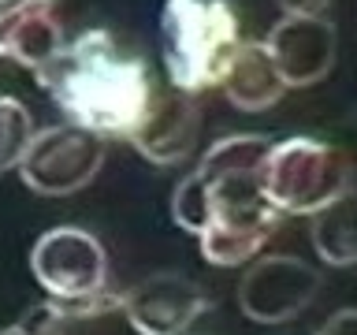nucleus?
Returning <instances> with one entry per match:
<instances>
[{"label": "nucleus", "instance_id": "nucleus-15", "mask_svg": "<svg viewBox=\"0 0 357 335\" xmlns=\"http://www.w3.org/2000/svg\"><path fill=\"white\" fill-rule=\"evenodd\" d=\"M172 220L183 231L197 234V239L205 234L208 220H212V205H208V186H205V179H201L197 172H190L183 183L175 186V194H172Z\"/></svg>", "mask_w": 357, "mask_h": 335}, {"label": "nucleus", "instance_id": "nucleus-1", "mask_svg": "<svg viewBox=\"0 0 357 335\" xmlns=\"http://www.w3.org/2000/svg\"><path fill=\"white\" fill-rule=\"evenodd\" d=\"M33 75L67 123L100 138H130L156 94L145 60L108 30H82L63 41Z\"/></svg>", "mask_w": 357, "mask_h": 335}, {"label": "nucleus", "instance_id": "nucleus-14", "mask_svg": "<svg viewBox=\"0 0 357 335\" xmlns=\"http://www.w3.org/2000/svg\"><path fill=\"white\" fill-rule=\"evenodd\" d=\"M33 134L38 131H33L30 108L19 97H0V175L11 172V168L19 172Z\"/></svg>", "mask_w": 357, "mask_h": 335}, {"label": "nucleus", "instance_id": "nucleus-11", "mask_svg": "<svg viewBox=\"0 0 357 335\" xmlns=\"http://www.w3.org/2000/svg\"><path fill=\"white\" fill-rule=\"evenodd\" d=\"M63 49L60 0H0V56L38 71Z\"/></svg>", "mask_w": 357, "mask_h": 335}, {"label": "nucleus", "instance_id": "nucleus-4", "mask_svg": "<svg viewBox=\"0 0 357 335\" xmlns=\"http://www.w3.org/2000/svg\"><path fill=\"white\" fill-rule=\"evenodd\" d=\"M350 156L317 138L275 142L261 172L264 194L283 216H317L350 190Z\"/></svg>", "mask_w": 357, "mask_h": 335}, {"label": "nucleus", "instance_id": "nucleus-7", "mask_svg": "<svg viewBox=\"0 0 357 335\" xmlns=\"http://www.w3.org/2000/svg\"><path fill=\"white\" fill-rule=\"evenodd\" d=\"M320 295V272L301 257L268 253L245 268L238 283V306L257 324H283L309 309Z\"/></svg>", "mask_w": 357, "mask_h": 335}, {"label": "nucleus", "instance_id": "nucleus-13", "mask_svg": "<svg viewBox=\"0 0 357 335\" xmlns=\"http://www.w3.org/2000/svg\"><path fill=\"white\" fill-rule=\"evenodd\" d=\"M312 246L331 268L357 265V186L312 216Z\"/></svg>", "mask_w": 357, "mask_h": 335}, {"label": "nucleus", "instance_id": "nucleus-9", "mask_svg": "<svg viewBox=\"0 0 357 335\" xmlns=\"http://www.w3.org/2000/svg\"><path fill=\"white\" fill-rule=\"evenodd\" d=\"M264 49L272 52L287 86H317L335 67L339 30L328 15H283L268 30Z\"/></svg>", "mask_w": 357, "mask_h": 335}, {"label": "nucleus", "instance_id": "nucleus-2", "mask_svg": "<svg viewBox=\"0 0 357 335\" xmlns=\"http://www.w3.org/2000/svg\"><path fill=\"white\" fill-rule=\"evenodd\" d=\"M272 153V142L261 134H227L212 142L194 172L208 186L212 220L201 234V257L220 268H238L261 253L275 234L279 212L264 194L261 172Z\"/></svg>", "mask_w": 357, "mask_h": 335}, {"label": "nucleus", "instance_id": "nucleus-6", "mask_svg": "<svg viewBox=\"0 0 357 335\" xmlns=\"http://www.w3.org/2000/svg\"><path fill=\"white\" fill-rule=\"evenodd\" d=\"M30 272L49 298H86L108 283V253L82 228H52L30 246Z\"/></svg>", "mask_w": 357, "mask_h": 335}, {"label": "nucleus", "instance_id": "nucleus-5", "mask_svg": "<svg viewBox=\"0 0 357 335\" xmlns=\"http://www.w3.org/2000/svg\"><path fill=\"white\" fill-rule=\"evenodd\" d=\"M100 164H105V138L75 123H63V127H41L33 134L19 164V179L33 194L63 198L93 183Z\"/></svg>", "mask_w": 357, "mask_h": 335}, {"label": "nucleus", "instance_id": "nucleus-18", "mask_svg": "<svg viewBox=\"0 0 357 335\" xmlns=\"http://www.w3.org/2000/svg\"><path fill=\"white\" fill-rule=\"evenodd\" d=\"M0 335H38V332L26 328L22 320H15V324H8V328H0Z\"/></svg>", "mask_w": 357, "mask_h": 335}, {"label": "nucleus", "instance_id": "nucleus-17", "mask_svg": "<svg viewBox=\"0 0 357 335\" xmlns=\"http://www.w3.org/2000/svg\"><path fill=\"white\" fill-rule=\"evenodd\" d=\"M283 15H324L331 0H275Z\"/></svg>", "mask_w": 357, "mask_h": 335}, {"label": "nucleus", "instance_id": "nucleus-8", "mask_svg": "<svg viewBox=\"0 0 357 335\" xmlns=\"http://www.w3.org/2000/svg\"><path fill=\"white\" fill-rule=\"evenodd\" d=\"M208 306L205 290L178 272H156L123 295V317L138 335H186Z\"/></svg>", "mask_w": 357, "mask_h": 335}, {"label": "nucleus", "instance_id": "nucleus-12", "mask_svg": "<svg viewBox=\"0 0 357 335\" xmlns=\"http://www.w3.org/2000/svg\"><path fill=\"white\" fill-rule=\"evenodd\" d=\"M220 89L238 112H264V108L279 105L290 86L283 82V75H279L272 52L264 49V41H242V49L234 52Z\"/></svg>", "mask_w": 357, "mask_h": 335}, {"label": "nucleus", "instance_id": "nucleus-16", "mask_svg": "<svg viewBox=\"0 0 357 335\" xmlns=\"http://www.w3.org/2000/svg\"><path fill=\"white\" fill-rule=\"evenodd\" d=\"M320 335H357V309H339L320 328Z\"/></svg>", "mask_w": 357, "mask_h": 335}, {"label": "nucleus", "instance_id": "nucleus-3", "mask_svg": "<svg viewBox=\"0 0 357 335\" xmlns=\"http://www.w3.org/2000/svg\"><path fill=\"white\" fill-rule=\"evenodd\" d=\"M238 49L242 27L231 0H164L160 60L175 89L197 97L220 86Z\"/></svg>", "mask_w": 357, "mask_h": 335}, {"label": "nucleus", "instance_id": "nucleus-10", "mask_svg": "<svg viewBox=\"0 0 357 335\" xmlns=\"http://www.w3.org/2000/svg\"><path fill=\"white\" fill-rule=\"evenodd\" d=\"M201 134V108L197 97L186 89H175L172 82L156 86V94L145 108L138 131L130 134V145L149 164H178L194 153Z\"/></svg>", "mask_w": 357, "mask_h": 335}]
</instances>
